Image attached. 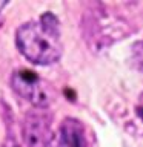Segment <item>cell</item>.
I'll use <instances>...</instances> for the list:
<instances>
[{"mask_svg":"<svg viewBox=\"0 0 143 147\" xmlns=\"http://www.w3.org/2000/svg\"><path fill=\"white\" fill-rule=\"evenodd\" d=\"M46 147H86L85 132L80 121L74 118H66L59 127L57 135Z\"/></svg>","mask_w":143,"mask_h":147,"instance_id":"277c9868","label":"cell"},{"mask_svg":"<svg viewBox=\"0 0 143 147\" xmlns=\"http://www.w3.org/2000/svg\"><path fill=\"white\" fill-rule=\"evenodd\" d=\"M16 45L18 52L34 64L49 66L57 63L63 51L57 17L46 12L39 20L20 25L16 31Z\"/></svg>","mask_w":143,"mask_h":147,"instance_id":"6da1fadb","label":"cell"},{"mask_svg":"<svg viewBox=\"0 0 143 147\" xmlns=\"http://www.w3.org/2000/svg\"><path fill=\"white\" fill-rule=\"evenodd\" d=\"M6 147H18V146L16 144V142H12V144H9V146H6Z\"/></svg>","mask_w":143,"mask_h":147,"instance_id":"52a82bcc","label":"cell"},{"mask_svg":"<svg viewBox=\"0 0 143 147\" xmlns=\"http://www.w3.org/2000/svg\"><path fill=\"white\" fill-rule=\"evenodd\" d=\"M134 63L143 69V41L134 45Z\"/></svg>","mask_w":143,"mask_h":147,"instance_id":"5b68a950","label":"cell"},{"mask_svg":"<svg viewBox=\"0 0 143 147\" xmlns=\"http://www.w3.org/2000/svg\"><path fill=\"white\" fill-rule=\"evenodd\" d=\"M11 87L18 96L31 103L34 107L46 109L49 104V94L42 78L32 71L18 69L11 75Z\"/></svg>","mask_w":143,"mask_h":147,"instance_id":"7a4b0ae2","label":"cell"},{"mask_svg":"<svg viewBox=\"0 0 143 147\" xmlns=\"http://www.w3.org/2000/svg\"><path fill=\"white\" fill-rule=\"evenodd\" d=\"M52 117L48 109L34 107L23 118V140L28 147H46L52 140L51 132Z\"/></svg>","mask_w":143,"mask_h":147,"instance_id":"3957f363","label":"cell"},{"mask_svg":"<svg viewBox=\"0 0 143 147\" xmlns=\"http://www.w3.org/2000/svg\"><path fill=\"white\" fill-rule=\"evenodd\" d=\"M137 113H138V117L143 119V94L140 95V98H138V103H137Z\"/></svg>","mask_w":143,"mask_h":147,"instance_id":"8992f818","label":"cell"}]
</instances>
